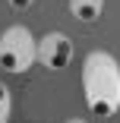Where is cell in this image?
Instances as JSON below:
<instances>
[{
    "label": "cell",
    "instance_id": "6da1fadb",
    "mask_svg": "<svg viewBox=\"0 0 120 123\" xmlns=\"http://www.w3.org/2000/svg\"><path fill=\"white\" fill-rule=\"evenodd\" d=\"M82 101L95 117H114L120 111V60L111 51H88L82 60Z\"/></svg>",
    "mask_w": 120,
    "mask_h": 123
},
{
    "label": "cell",
    "instance_id": "7a4b0ae2",
    "mask_svg": "<svg viewBox=\"0 0 120 123\" xmlns=\"http://www.w3.org/2000/svg\"><path fill=\"white\" fill-rule=\"evenodd\" d=\"M38 63V38L32 35L29 25L13 22L0 32V69L22 76Z\"/></svg>",
    "mask_w": 120,
    "mask_h": 123
},
{
    "label": "cell",
    "instance_id": "3957f363",
    "mask_svg": "<svg viewBox=\"0 0 120 123\" xmlns=\"http://www.w3.org/2000/svg\"><path fill=\"white\" fill-rule=\"evenodd\" d=\"M69 60H73V38H69L66 32H47L38 38V63L44 69H63L69 66Z\"/></svg>",
    "mask_w": 120,
    "mask_h": 123
},
{
    "label": "cell",
    "instance_id": "277c9868",
    "mask_svg": "<svg viewBox=\"0 0 120 123\" xmlns=\"http://www.w3.org/2000/svg\"><path fill=\"white\" fill-rule=\"evenodd\" d=\"M66 6H69V16H73V19L92 25V22H98L104 16L107 0H66Z\"/></svg>",
    "mask_w": 120,
    "mask_h": 123
},
{
    "label": "cell",
    "instance_id": "5b68a950",
    "mask_svg": "<svg viewBox=\"0 0 120 123\" xmlns=\"http://www.w3.org/2000/svg\"><path fill=\"white\" fill-rule=\"evenodd\" d=\"M10 114H13V95L0 82V123H10Z\"/></svg>",
    "mask_w": 120,
    "mask_h": 123
},
{
    "label": "cell",
    "instance_id": "8992f818",
    "mask_svg": "<svg viewBox=\"0 0 120 123\" xmlns=\"http://www.w3.org/2000/svg\"><path fill=\"white\" fill-rule=\"evenodd\" d=\"M6 3H10L13 10H19V13H22V10H29V6L35 3V0H6Z\"/></svg>",
    "mask_w": 120,
    "mask_h": 123
},
{
    "label": "cell",
    "instance_id": "52a82bcc",
    "mask_svg": "<svg viewBox=\"0 0 120 123\" xmlns=\"http://www.w3.org/2000/svg\"><path fill=\"white\" fill-rule=\"evenodd\" d=\"M66 123H88V120H82V117H69Z\"/></svg>",
    "mask_w": 120,
    "mask_h": 123
}]
</instances>
